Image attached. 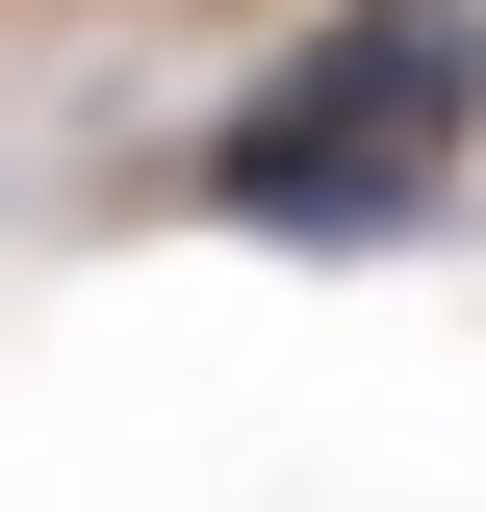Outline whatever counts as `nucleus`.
<instances>
[{"mask_svg":"<svg viewBox=\"0 0 486 512\" xmlns=\"http://www.w3.org/2000/svg\"><path fill=\"white\" fill-rule=\"evenodd\" d=\"M461 128H486V26H333L307 77H256L205 128V205L231 231H410Z\"/></svg>","mask_w":486,"mask_h":512,"instance_id":"f257e3e1","label":"nucleus"}]
</instances>
